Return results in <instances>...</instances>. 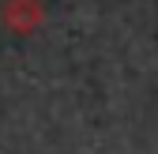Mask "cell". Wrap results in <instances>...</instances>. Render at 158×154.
<instances>
[{
  "label": "cell",
  "mask_w": 158,
  "mask_h": 154,
  "mask_svg": "<svg viewBox=\"0 0 158 154\" xmlns=\"http://www.w3.org/2000/svg\"><path fill=\"white\" fill-rule=\"evenodd\" d=\"M42 19H45L42 0H8L4 4V23L15 34H34L42 26Z\"/></svg>",
  "instance_id": "obj_1"
}]
</instances>
